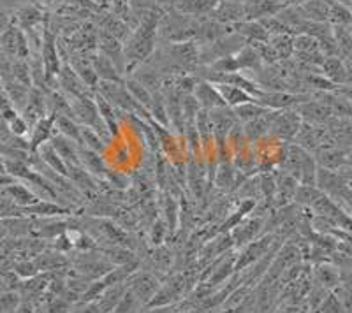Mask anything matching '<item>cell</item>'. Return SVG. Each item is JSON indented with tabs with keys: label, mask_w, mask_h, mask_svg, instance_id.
I'll list each match as a JSON object with an SVG mask.
<instances>
[{
	"label": "cell",
	"mask_w": 352,
	"mask_h": 313,
	"mask_svg": "<svg viewBox=\"0 0 352 313\" xmlns=\"http://www.w3.org/2000/svg\"><path fill=\"white\" fill-rule=\"evenodd\" d=\"M48 115V97L44 95V92L37 86H32L30 90V95H28L27 106L21 111V117L25 118L28 125H30V129H32L34 125L37 124L39 120H43L44 117Z\"/></svg>",
	"instance_id": "1"
},
{
	"label": "cell",
	"mask_w": 352,
	"mask_h": 313,
	"mask_svg": "<svg viewBox=\"0 0 352 313\" xmlns=\"http://www.w3.org/2000/svg\"><path fill=\"white\" fill-rule=\"evenodd\" d=\"M298 115L312 125H326L333 118L331 108L319 99L298 106Z\"/></svg>",
	"instance_id": "2"
},
{
	"label": "cell",
	"mask_w": 352,
	"mask_h": 313,
	"mask_svg": "<svg viewBox=\"0 0 352 313\" xmlns=\"http://www.w3.org/2000/svg\"><path fill=\"white\" fill-rule=\"evenodd\" d=\"M261 106L268 109H285L291 106L303 104L308 101L307 95H292L285 92H263L259 99H256Z\"/></svg>",
	"instance_id": "3"
},
{
	"label": "cell",
	"mask_w": 352,
	"mask_h": 313,
	"mask_svg": "<svg viewBox=\"0 0 352 313\" xmlns=\"http://www.w3.org/2000/svg\"><path fill=\"white\" fill-rule=\"evenodd\" d=\"M41 58H43L44 69H46V76L52 80L53 76H58L60 73V58H58V51H56L55 37L50 32L44 30V39H43V49H41Z\"/></svg>",
	"instance_id": "4"
},
{
	"label": "cell",
	"mask_w": 352,
	"mask_h": 313,
	"mask_svg": "<svg viewBox=\"0 0 352 313\" xmlns=\"http://www.w3.org/2000/svg\"><path fill=\"white\" fill-rule=\"evenodd\" d=\"M320 71L336 86H345L349 80V69L344 58L340 56H326Z\"/></svg>",
	"instance_id": "5"
},
{
	"label": "cell",
	"mask_w": 352,
	"mask_h": 313,
	"mask_svg": "<svg viewBox=\"0 0 352 313\" xmlns=\"http://www.w3.org/2000/svg\"><path fill=\"white\" fill-rule=\"evenodd\" d=\"M58 83L67 93H71L74 99L78 97L88 95V86L83 83L80 74L71 67V65H62L60 73H58Z\"/></svg>",
	"instance_id": "6"
},
{
	"label": "cell",
	"mask_w": 352,
	"mask_h": 313,
	"mask_svg": "<svg viewBox=\"0 0 352 313\" xmlns=\"http://www.w3.org/2000/svg\"><path fill=\"white\" fill-rule=\"evenodd\" d=\"M194 93H196V99L199 101L201 108L206 109V111H212V109L215 108H224V106H228L224 99H222V95H220L219 90H217L215 84L210 83V81H204V83L196 84Z\"/></svg>",
	"instance_id": "7"
},
{
	"label": "cell",
	"mask_w": 352,
	"mask_h": 313,
	"mask_svg": "<svg viewBox=\"0 0 352 313\" xmlns=\"http://www.w3.org/2000/svg\"><path fill=\"white\" fill-rule=\"evenodd\" d=\"M53 148L56 150V153L62 156V161L67 165H81L80 161V148H78V143H74L69 137L62 136V134H56L50 139Z\"/></svg>",
	"instance_id": "8"
},
{
	"label": "cell",
	"mask_w": 352,
	"mask_h": 313,
	"mask_svg": "<svg viewBox=\"0 0 352 313\" xmlns=\"http://www.w3.org/2000/svg\"><path fill=\"white\" fill-rule=\"evenodd\" d=\"M301 129V117L294 111H278L275 124H273L272 130L280 137H292L298 136Z\"/></svg>",
	"instance_id": "9"
},
{
	"label": "cell",
	"mask_w": 352,
	"mask_h": 313,
	"mask_svg": "<svg viewBox=\"0 0 352 313\" xmlns=\"http://www.w3.org/2000/svg\"><path fill=\"white\" fill-rule=\"evenodd\" d=\"M53 129H55V115L44 117L43 120L37 121L32 129H30V141H28L30 150H32V152H37L39 146H43L44 143H48L53 137Z\"/></svg>",
	"instance_id": "10"
},
{
	"label": "cell",
	"mask_w": 352,
	"mask_h": 313,
	"mask_svg": "<svg viewBox=\"0 0 352 313\" xmlns=\"http://www.w3.org/2000/svg\"><path fill=\"white\" fill-rule=\"evenodd\" d=\"M129 289L136 294V297L141 303H150L152 301V297L159 292V281H157L152 275L143 273L132 280Z\"/></svg>",
	"instance_id": "11"
},
{
	"label": "cell",
	"mask_w": 352,
	"mask_h": 313,
	"mask_svg": "<svg viewBox=\"0 0 352 313\" xmlns=\"http://www.w3.org/2000/svg\"><path fill=\"white\" fill-rule=\"evenodd\" d=\"M317 162L320 164V167L329 169V171H340L349 162L347 150L336 148V146L335 148L319 150L317 152Z\"/></svg>",
	"instance_id": "12"
},
{
	"label": "cell",
	"mask_w": 352,
	"mask_h": 313,
	"mask_svg": "<svg viewBox=\"0 0 352 313\" xmlns=\"http://www.w3.org/2000/svg\"><path fill=\"white\" fill-rule=\"evenodd\" d=\"M92 65H94V71H96L100 81L122 83V78H120V74H118V69L115 67V62H113L108 55H104V53H99V55L94 58Z\"/></svg>",
	"instance_id": "13"
},
{
	"label": "cell",
	"mask_w": 352,
	"mask_h": 313,
	"mask_svg": "<svg viewBox=\"0 0 352 313\" xmlns=\"http://www.w3.org/2000/svg\"><path fill=\"white\" fill-rule=\"evenodd\" d=\"M329 2L331 0H305L301 5L305 18L310 21L328 23L329 21Z\"/></svg>",
	"instance_id": "14"
},
{
	"label": "cell",
	"mask_w": 352,
	"mask_h": 313,
	"mask_svg": "<svg viewBox=\"0 0 352 313\" xmlns=\"http://www.w3.org/2000/svg\"><path fill=\"white\" fill-rule=\"evenodd\" d=\"M6 194H8L18 206H21V208H28V206H34L36 202L41 201L34 190H30L28 187H25V185L16 183V181L12 185H9V187H6Z\"/></svg>",
	"instance_id": "15"
},
{
	"label": "cell",
	"mask_w": 352,
	"mask_h": 313,
	"mask_svg": "<svg viewBox=\"0 0 352 313\" xmlns=\"http://www.w3.org/2000/svg\"><path fill=\"white\" fill-rule=\"evenodd\" d=\"M217 90L220 92V95H222V99L226 101V104L229 106V108H236V106H241L245 104V102H252L256 101L250 93H247L245 90L238 89V86H232V84H224V83H219L215 84Z\"/></svg>",
	"instance_id": "16"
},
{
	"label": "cell",
	"mask_w": 352,
	"mask_h": 313,
	"mask_svg": "<svg viewBox=\"0 0 352 313\" xmlns=\"http://www.w3.org/2000/svg\"><path fill=\"white\" fill-rule=\"evenodd\" d=\"M37 153H39V159L44 162V164L48 165L50 169H53L55 173L62 174V176H67V164H65L64 161H62V156L56 153V150L53 148L52 143H44L43 146H39V150H37Z\"/></svg>",
	"instance_id": "17"
},
{
	"label": "cell",
	"mask_w": 352,
	"mask_h": 313,
	"mask_svg": "<svg viewBox=\"0 0 352 313\" xmlns=\"http://www.w3.org/2000/svg\"><path fill=\"white\" fill-rule=\"evenodd\" d=\"M55 129L58 130V134L76 141L78 145H81V127L74 121V118L64 117V115H55Z\"/></svg>",
	"instance_id": "18"
},
{
	"label": "cell",
	"mask_w": 352,
	"mask_h": 313,
	"mask_svg": "<svg viewBox=\"0 0 352 313\" xmlns=\"http://www.w3.org/2000/svg\"><path fill=\"white\" fill-rule=\"evenodd\" d=\"M173 53H175L176 60L180 62L185 67H192V65L197 64V56H199V51H197L196 45L190 43V40H184V43H178V45L173 46Z\"/></svg>",
	"instance_id": "19"
},
{
	"label": "cell",
	"mask_w": 352,
	"mask_h": 313,
	"mask_svg": "<svg viewBox=\"0 0 352 313\" xmlns=\"http://www.w3.org/2000/svg\"><path fill=\"white\" fill-rule=\"evenodd\" d=\"M333 28V39L340 53V58H347L352 53V34L349 27H342V25H331Z\"/></svg>",
	"instance_id": "20"
},
{
	"label": "cell",
	"mask_w": 352,
	"mask_h": 313,
	"mask_svg": "<svg viewBox=\"0 0 352 313\" xmlns=\"http://www.w3.org/2000/svg\"><path fill=\"white\" fill-rule=\"evenodd\" d=\"M80 161L81 165H85V169H87L88 173L99 174V176L106 173L102 156H99V153L94 152V150H88L87 146H85V148H80Z\"/></svg>",
	"instance_id": "21"
},
{
	"label": "cell",
	"mask_w": 352,
	"mask_h": 313,
	"mask_svg": "<svg viewBox=\"0 0 352 313\" xmlns=\"http://www.w3.org/2000/svg\"><path fill=\"white\" fill-rule=\"evenodd\" d=\"M270 46L275 49L278 58H289L294 53V37L289 34H273L268 39Z\"/></svg>",
	"instance_id": "22"
},
{
	"label": "cell",
	"mask_w": 352,
	"mask_h": 313,
	"mask_svg": "<svg viewBox=\"0 0 352 313\" xmlns=\"http://www.w3.org/2000/svg\"><path fill=\"white\" fill-rule=\"evenodd\" d=\"M125 89H127L129 93L134 97V101H136L138 104H141L143 108H152L153 95L143 83H140L138 80H127L125 81Z\"/></svg>",
	"instance_id": "23"
},
{
	"label": "cell",
	"mask_w": 352,
	"mask_h": 313,
	"mask_svg": "<svg viewBox=\"0 0 352 313\" xmlns=\"http://www.w3.org/2000/svg\"><path fill=\"white\" fill-rule=\"evenodd\" d=\"M266 111H268V108L261 106L257 101L245 102V104L236 106V108H234V115H236L241 121H247V124L257 120V118H259L261 115H264Z\"/></svg>",
	"instance_id": "24"
},
{
	"label": "cell",
	"mask_w": 352,
	"mask_h": 313,
	"mask_svg": "<svg viewBox=\"0 0 352 313\" xmlns=\"http://www.w3.org/2000/svg\"><path fill=\"white\" fill-rule=\"evenodd\" d=\"M329 23L349 27L352 23V9L331 0L329 2Z\"/></svg>",
	"instance_id": "25"
},
{
	"label": "cell",
	"mask_w": 352,
	"mask_h": 313,
	"mask_svg": "<svg viewBox=\"0 0 352 313\" xmlns=\"http://www.w3.org/2000/svg\"><path fill=\"white\" fill-rule=\"evenodd\" d=\"M18 25H20L21 30H32V28L37 27V23L41 21V11L34 5H27V8L20 9L16 14Z\"/></svg>",
	"instance_id": "26"
},
{
	"label": "cell",
	"mask_w": 352,
	"mask_h": 313,
	"mask_svg": "<svg viewBox=\"0 0 352 313\" xmlns=\"http://www.w3.org/2000/svg\"><path fill=\"white\" fill-rule=\"evenodd\" d=\"M317 280L326 289H335L340 283V273L333 266H319L317 268Z\"/></svg>",
	"instance_id": "27"
},
{
	"label": "cell",
	"mask_w": 352,
	"mask_h": 313,
	"mask_svg": "<svg viewBox=\"0 0 352 313\" xmlns=\"http://www.w3.org/2000/svg\"><path fill=\"white\" fill-rule=\"evenodd\" d=\"M141 305H143V303L138 299L136 294L132 292L131 289H127L124 292V296L120 297V301H118V305L115 306V310H113V312L115 313H140L138 310H140Z\"/></svg>",
	"instance_id": "28"
},
{
	"label": "cell",
	"mask_w": 352,
	"mask_h": 313,
	"mask_svg": "<svg viewBox=\"0 0 352 313\" xmlns=\"http://www.w3.org/2000/svg\"><path fill=\"white\" fill-rule=\"evenodd\" d=\"M72 69L80 74V78L83 80V83L87 84V86H96L97 81H99V76H97V73L94 71V65L88 64V62L85 60L74 62V64H72Z\"/></svg>",
	"instance_id": "29"
},
{
	"label": "cell",
	"mask_w": 352,
	"mask_h": 313,
	"mask_svg": "<svg viewBox=\"0 0 352 313\" xmlns=\"http://www.w3.org/2000/svg\"><path fill=\"white\" fill-rule=\"evenodd\" d=\"M241 34H245L247 37H250L254 43H257V40H261V43H266V40L270 39V32L263 27V25H261V21H250V23H243L241 25Z\"/></svg>",
	"instance_id": "30"
},
{
	"label": "cell",
	"mask_w": 352,
	"mask_h": 313,
	"mask_svg": "<svg viewBox=\"0 0 352 313\" xmlns=\"http://www.w3.org/2000/svg\"><path fill=\"white\" fill-rule=\"evenodd\" d=\"M25 211L34 213V215H44V217H50V215H62V213H67V209H64L62 206L55 205V202L39 201V202H36L34 206H28V208H25Z\"/></svg>",
	"instance_id": "31"
},
{
	"label": "cell",
	"mask_w": 352,
	"mask_h": 313,
	"mask_svg": "<svg viewBox=\"0 0 352 313\" xmlns=\"http://www.w3.org/2000/svg\"><path fill=\"white\" fill-rule=\"evenodd\" d=\"M81 145H85L88 150H94V152L97 153L104 150L102 137H100L94 129H88V127H81Z\"/></svg>",
	"instance_id": "32"
},
{
	"label": "cell",
	"mask_w": 352,
	"mask_h": 313,
	"mask_svg": "<svg viewBox=\"0 0 352 313\" xmlns=\"http://www.w3.org/2000/svg\"><path fill=\"white\" fill-rule=\"evenodd\" d=\"M20 303H21L20 294L12 292V290L0 294V313H16Z\"/></svg>",
	"instance_id": "33"
},
{
	"label": "cell",
	"mask_w": 352,
	"mask_h": 313,
	"mask_svg": "<svg viewBox=\"0 0 352 313\" xmlns=\"http://www.w3.org/2000/svg\"><path fill=\"white\" fill-rule=\"evenodd\" d=\"M43 313H71V303L65 297H52L44 303Z\"/></svg>",
	"instance_id": "34"
},
{
	"label": "cell",
	"mask_w": 352,
	"mask_h": 313,
	"mask_svg": "<svg viewBox=\"0 0 352 313\" xmlns=\"http://www.w3.org/2000/svg\"><path fill=\"white\" fill-rule=\"evenodd\" d=\"M8 125H9V132H11L12 136H16V137H23L25 134L30 130V125L25 121V118L21 117V115H18V117L14 118L12 121H9Z\"/></svg>",
	"instance_id": "35"
},
{
	"label": "cell",
	"mask_w": 352,
	"mask_h": 313,
	"mask_svg": "<svg viewBox=\"0 0 352 313\" xmlns=\"http://www.w3.org/2000/svg\"><path fill=\"white\" fill-rule=\"evenodd\" d=\"M166 236V227L162 222H155V225L152 227V243L155 246H159L160 243H162V240H164Z\"/></svg>",
	"instance_id": "36"
},
{
	"label": "cell",
	"mask_w": 352,
	"mask_h": 313,
	"mask_svg": "<svg viewBox=\"0 0 352 313\" xmlns=\"http://www.w3.org/2000/svg\"><path fill=\"white\" fill-rule=\"evenodd\" d=\"M231 266L232 264H229V261H226L224 264L220 266V268L217 269L215 273H213L212 283H217V281H220V280H226V277H228V275L231 273Z\"/></svg>",
	"instance_id": "37"
},
{
	"label": "cell",
	"mask_w": 352,
	"mask_h": 313,
	"mask_svg": "<svg viewBox=\"0 0 352 313\" xmlns=\"http://www.w3.org/2000/svg\"><path fill=\"white\" fill-rule=\"evenodd\" d=\"M11 25H12V21H11V16L8 14V11L0 8V34L6 32V30L11 27Z\"/></svg>",
	"instance_id": "38"
},
{
	"label": "cell",
	"mask_w": 352,
	"mask_h": 313,
	"mask_svg": "<svg viewBox=\"0 0 352 313\" xmlns=\"http://www.w3.org/2000/svg\"><path fill=\"white\" fill-rule=\"evenodd\" d=\"M275 180H273L272 176H263V190H264V194H266V196H272L273 192H275Z\"/></svg>",
	"instance_id": "39"
},
{
	"label": "cell",
	"mask_w": 352,
	"mask_h": 313,
	"mask_svg": "<svg viewBox=\"0 0 352 313\" xmlns=\"http://www.w3.org/2000/svg\"><path fill=\"white\" fill-rule=\"evenodd\" d=\"M16 313H36V308H34L32 301H28V299H21Z\"/></svg>",
	"instance_id": "40"
},
{
	"label": "cell",
	"mask_w": 352,
	"mask_h": 313,
	"mask_svg": "<svg viewBox=\"0 0 352 313\" xmlns=\"http://www.w3.org/2000/svg\"><path fill=\"white\" fill-rule=\"evenodd\" d=\"M335 2H338V4L342 5H347V8L352 9V0H335Z\"/></svg>",
	"instance_id": "41"
},
{
	"label": "cell",
	"mask_w": 352,
	"mask_h": 313,
	"mask_svg": "<svg viewBox=\"0 0 352 313\" xmlns=\"http://www.w3.org/2000/svg\"><path fill=\"white\" fill-rule=\"evenodd\" d=\"M109 313H115V312H109Z\"/></svg>",
	"instance_id": "42"
}]
</instances>
